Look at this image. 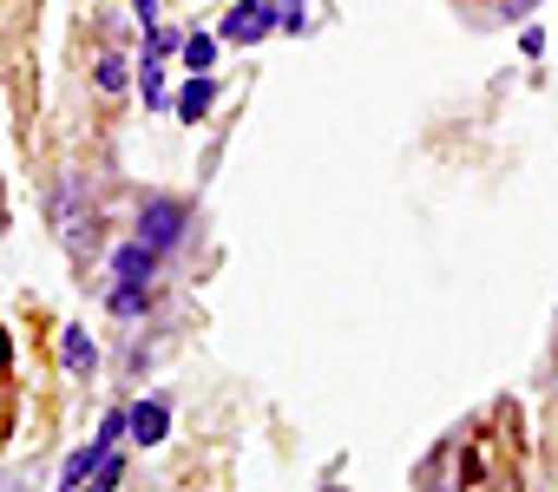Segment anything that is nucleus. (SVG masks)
<instances>
[{"label":"nucleus","mask_w":558,"mask_h":492,"mask_svg":"<svg viewBox=\"0 0 558 492\" xmlns=\"http://www.w3.org/2000/svg\"><path fill=\"white\" fill-rule=\"evenodd\" d=\"M119 270H125V276H145V270H151V257H145V250H125V257H119Z\"/></svg>","instance_id":"obj_4"},{"label":"nucleus","mask_w":558,"mask_h":492,"mask_svg":"<svg viewBox=\"0 0 558 492\" xmlns=\"http://www.w3.org/2000/svg\"><path fill=\"white\" fill-rule=\"evenodd\" d=\"M460 8H466V14H480V27H486V21H519L532 0H460Z\"/></svg>","instance_id":"obj_1"},{"label":"nucleus","mask_w":558,"mask_h":492,"mask_svg":"<svg viewBox=\"0 0 558 492\" xmlns=\"http://www.w3.org/2000/svg\"><path fill=\"white\" fill-rule=\"evenodd\" d=\"M132 427H138V440H151V433H158V427H165V414H158V407H145V414H138V420H132Z\"/></svg>","instance_id":"obj_5"},{"label":"nucleus","mask_w":558,"mask_h":492,"mask_svg":"<svg viewBox=\"0 0 558 492\" xmlns=\"http://www.w3.org/2000/svg\"><path fill=\"white\" fill-rule=\"evenodd\" d=\"M250 34H263V8H236V21H230V40H250Z\"/></svg>","instance_id":"obj_3"},{"label":"nucleus","mask_w":558,"mask_h":492,"mask_svg":"<svg viewBox=\"0 0 558 492\" xmlns=\"http://www.w3.org/2000/svg\"><path fill=\"white\" fill-rule=\"evenodd\" d=\"M145 230H151V243H171V236H178V210H171V204H151Z\"/></svg>","instance_id":"obj_2"}]
</instances>
